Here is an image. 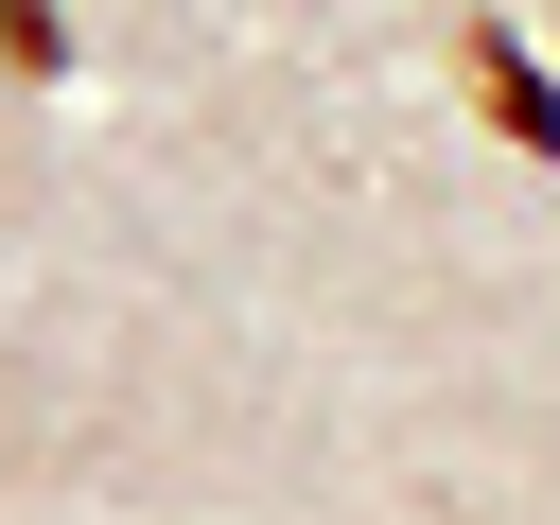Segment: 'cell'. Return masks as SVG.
<instances>
[{
  "instance_id": "cell-1",
  "label": "cell",
  "mask_w": 560,
  "mask_h": 525,
  "mask_svg": "<svg viewBox=\"0 0 560 525\" xmlns=\"http://www.w3.org/2000/svg\"><path fill=\"white\" fill-rule=\"evenodd\" d=\"M455 52H472V88H490V122H508V140H560V88L525 70V35H508V18H472Z\"/></svg>"
},
{
  "instance_id": "cell-2",
  "label": "cell",
  "mask_w": 560,
  "mask_h": 525,
  "mask_svg": "<svg viewBox=\"0 0 560 525\" xmlns=\"http://www.w3.org/2000/svg\"><path fill=\"white\" fill-rule=\"evenodd\" d=\"M35 70H70V18L52 0H0V88H35Z\"/></svg>"
}]
</instances>
